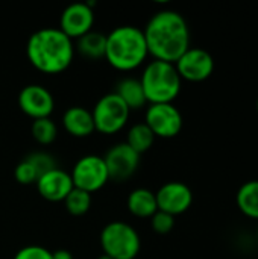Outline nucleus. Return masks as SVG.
I'll list each match as a JSON object with an SVG mask.
<instances>
[{"label": "nucleus", "instance_id": "obj_1", "mask_svg": "<svg viewBox=\"0 0 258 259\" xmlns=\"http://www.w3.org/2000/svg\"><path fill=\"white\" fill-rule=\"evenodd\" d=\"M148 52L157 61L175 64L190 49V29L186 18L172 9L151 17L143 29Z\"/></svg>", "mask_w": 258, "mask_h": 259}, {"label": "nucleus", "instance_id": "obj_2", "mask_svg": "<svg viewBox=\"0 0 258 259\" xmlns=\"http://www.w3.org/2000/svg\"><path fill=\"white\" fill-rule=\"evenodd\" d=\"M26 55L29 62L38 71L58 74L67 70L73 61V39H70L59 27H44L29 36Z\"/></svg>", "mask_w": 258, "mask_h": 259}, {"label": "nucleus", "instance_id": "obj_3", "mask_svg": "<svg viewBox=\"0 0 258 259\" xmlns=\"http://www.w3.org/2000/svg\"><path fill=\"white\" fill-rule=\"evenodd\" d=\"M148 44L141 29L123 24L106 35L105 59L120 71H131L140 67L148 58Z\"/></svg>", "mask_w": 258, "mask_h": 259}, {"label": "nucleus", "instance_id": "obj_4", "mask_svg": "<svg viewBox=\"0 0 258 259\" xmlns=\"http://www.w3.org/2000/svg\"><path fill=\"white\" fill-rule=\"evenodd\" d=\"M146 102L155 103H173L181 93L182 79L179 77L175 64L164 61H151L140 77Z\"/></svg>", "mask_w": 258, "mask_h": 259}, {"label": "nucleus", "instance_id": "obj_5", "mask_svg": "<svg viewBox=\"0 0 258 259\" xmlns=\"http://www.w3.org/2000/svg\"><path fill=\"white\" fill-rule=\"evenodd\" d=\"M103 255L113 259H135L141 241L137 231L125 222H111L100 232Z\"/></svg>", "mask_w": 258, "mask_h": 259}, {"label": "nucleus", "instance_id": "obj_6", "mask_svg": "<svg viewBox=\"0 0 258 259\" xmlns=\"http://www.w3.org/2000/svg\"><path fill=\"white\" fill-rule=\"evenodd\" d=\"M129 112V108L116 93L105 94L97 100L91 111L94 129L103 135L117 134L128 123Z\"/></svg>", "mask_w": 258, "mask_h": 259}, {"label": "nucleus", "instance_id": "obj_7", "mask_svg": "<svg viewBox=\"0 0 258 259\" xmlns=\"http://www.w3.org/2000/svg\"><path fill=\"white\" fill-rule=\"evenodd\" d=\"M75 188L87 193L99 191L109 181V175L103 158L97 155H85L76 161L70 173Z\"/></svg>", "mask_w": 258, "mask_h": 259}, {"label": "nucleus", "instance_id": "obj_8", "mask_svg": "<svg viewBox=\"0 0 258 259\" xmlns=\"http://www.w3.org/2000/svg\"><path fill=\"white\" fill-rule=\"evenodd\" d=\"M146 126L155 137L173 138L182 129V115L173 103H155L149 105L144 117Z\"/></svg>", "mask_w": 258, "mask_h": 259}, {"label": "nucleus", "instance_id": "obj_9", "mask_svg": "<svg viewBox=\"0 0 258 259\" xmlns=\"http://www.w3.org/2000/svg\"><path fill=\"white\" fill-rule=\"evenodd\" d=\"M175 68L181 79L189 82H202L214 71L213 56L199 47H190L176 62Z\"/></svg>", "mask_w": 258, "mask_h": 259}, {"label": "nucleus", "instance_id": "obj_10", "mask_svg": "<svg viewBox=\"0 0 258 259\" xmlns=\"http://www.w3.org/2000/svg\"><path fill=\"white\" fill-rule=\"evenodd\" d=\"M109 179L122 182L129 179L138 168L140 155L134 152L126 143H119L113 146L103 156Z\"/></svg>", "mask_w": 258, "mask_h": 259}, {"label": "nucleus", "instance_id": "obj_11", "mask_svg": "<svg viewBox=\"0 0 258 259\" xmlns=\"http://www.w3.org/2000/svg\"><path fill=\"white\" fill-rule=\"evenodd\" d=\"M158 211L167 212L170 215L184 214L193 203V193L184 184L178 181H172L160 187L155 193Z\"/></svg>", "mask_w": 258, "mask_h": 259}, {"label": "nucleus", "instance_id": "obj_12", "mask_svg": "<svg viewBox=\"0 0 258 259\" xmlns=\"http://www.w3.org/2000/svg\"><path fill=\"white\" fill-rule=\"evenodd\" d=\"M18 106L23 114L33 120L47 118L55 109L52 93L41 85H27L18 94Z\"/></svg>", "mask_w": 258, "mask_h": 259}, {"label": "nucleus", "instance_id": "obj_13", "mask_svg": "<svg viewBox=\"0 0 258 259\" xmlns=\"http://www.w3.org/2000/svg\"><path fill=\"white\" fill-rule=\"evenodd\" d=\"M94 24V12L85 3H71L68 5L59 20V29L70 38L78 39L82 35L88 33Z\"/></svg>", "mask_w": 258, "mask_h": 259}, {"label": "nucleus", "instance_id": "obj_14", "mask_svg": "<svg viewBox=\"0 0 258 259\" xmlns=\"http://www.w3.org/2000/svg\"><path fill=\"white\" fill-rule=\"evenodd\" d=\"M36 188L43 199L49 202H64V199L75 188V185L70 173L56 167L44 173L36 181Z\"/></svg>", "mask_w": 258, "mask_h": 259}, {"label": "nucleus", "instance_id": "obj_15", "mask_svg": "<svg viewBox=\"0 0 258 259\" xmlns=\"http://www.w3.org/2000/svg\"><path fill=\"white\" fill-rule=\"evenodd\" d=\"M62 124H64V129L71 137H76V138L90 137L96 131L91 111L82 106L68 108L62 115Z\"/></svg>", "mask_w": 258, "mask_h": 259}, {"label": "nucleus", "instance_id": "obj_16", "mask_svg": "<svg viewBox=\"0 0 258 259\" xmlns=\"http://www.w3.org/2000/svg\"><path fill=\"white\" fill-rule=\"evenodd\" d=\"M128 209L138 219H151L157 211V197L148 188H137L128 196Z\"/></svg>", "mask_w": 258, "mask_h": 259}, {"label": "nucleus", "instance_id": "obj_17", "mask_svg": "<svg viewBox=\"0 0 258 259\" xmlns=\"http://www.w3.org/2000/svg\"><path fill=\"white\" fill-rule=\"evenodd\" d=\"M114 93L125 102V105L129 108V111L141 109L148 103L140 79H134V77L122 79L117 83V88Z\"/></svg>", "mask_w": 258, "mask_h": 259}, {"label": "nucleus", "instance_id": "obj_18", "mask_svg": "<svg viewBox=\"0 0 258 259\" xmlns=\"http://www.w3.org/2000/svg\"><path fill=\"white\" fill-rule=\"evenodd\" d=\"M78 52L88 58V59H100L105 58V49H106V35L102 32L90 30L88 33L78 38L76 42Z\"/></svg>", "mask_w": 258, "mask_h": 259}, {"label": "nucleus", "instance_id": "obj_19", "mask_svg": "<svg viewBox=\"0 0 258 259\" xmlns=\"http://www.w3.org/2000/svg\"><path fill=\"white\" fill-rule=\"evenodd\" d=\"M236 202L243 215L258 220V181L245 182L237 191Z\"/></svg>", "mask_w": 258, "mask_h": 259}, {"label": "nucleus", "instance_id": "obj_20", "mask_svg": "<svg viewBox=\"0 0 258 259\" xmlns=\"http://www.w3.org/2000/svg\"><path fill=\"white\" fill-rule=\"evenodd\" d=\"M155 141V135L152 134V131L146 126V123H138L134 124L129 132H128V138H126V144L137 152L138 155L148 152L152 144Z\"/></svg>", "mask_w": 258, "mask_h": 259}, {"label": "nucleus", "instance_id": "obj_21", "mask_svg": "<svg viewBox=\"0 0 258 259\" xmlns=\"http://www.w3.org/2000/svg\"><path fill=\"white\" fill-rule=\"evenodd\" d=\"M64 205L65 209L71 214V215H84L88 212L90 206H91V194L87 191H82L79 188H73L68 196L64 199Z\"/></svg>", "mask_w": 258, "mask_h": 259}, {"label": "nucleus", "instance_id": "obj_22", "mask_svg": "<svg viewBox=\"0 0 258 259\" xmlns=\"http://www.w3.org/2000/svg\"><path fill=\"white\" fill-rule=\"evenodd\" d=\"M32 137L36 143L40 144H52L58 135V127L55 124V121L47 117V118H38L33 120L32 127H30Z\"/></svg>", "mask_w": 258, "mask_h": 259}, {"label": "nucleus", "instance_id": "obj_23", "mask_svg": "<svg viewBox=\"0 0 258 259\" xmlns=\"http://www.w3.org/2000/svg\"><path fill=\"white\" fill-rule=\"evenodd\" d=\"M14 176L17 179L18 184L21 185H30V184H36V181L40 179V173L35 168V165L24 158L21 162H18V165L14 170Z\"/></svg>", "mask_w": 258, "mask_h": 259}, {"label": "nucleus", "instance_id": "obj_24", "mask_svg": "<svg viewBox=\"0 0 258 259\" xmlns=\"http://www.w3.org/2000/svg\"><path fill=\"white\" fill-rule=\"evenodd\" d=\"M151 225H152V229L160 234V235H166L169 234L173 226H175V217L167 214V212H163V211H157L152 217H151Z\"/></svg>", "mask_w": 258, "mask_h": 259}, {"label": "nucleus", "instance_id": "obj_25", "mask_svg": "<svg viewBox=\"0 0 258 259\" xmlns=\"http://www.w3.org/2000/svg\"><path fill=\"white\" fill-rule=\"evenodd\" d=\"M27 159L35 165V168H36L38 173H40V178H41L44 173H47V171L56 168V162H55L53 156L49 155V153H46V152H35V153H30V155L27 156Z\"/></svg>", "mask_w": 258, "mask_h": 259}, {"label": "nucleus", "instance_id": "obj_26", "mask_svg": "<svg viewBox=\"0 0 258 259\" xmlns=\"http://www.w3.org/2000/svg\"><path fill=\"white\" fill-rule=\"evenodd\" d=\"M14 259H52V252H49L46 247L32 244L20 249Z\"/></svg>", "mask_w": 258, "mask_h": 259}, {"label": "nucleus", "instance_id": "obj_27", "mask_svg": "<svg viewBox=\"0 0 258 259\" xmlns=\"http://www.w3.org/2000/svg\"><path fill=\"white\" fill-rule=\"evenodd\" d=\"M52 259H73V255L68 250L59 249L56 252H52Z\"/></svg>", "mask_w": 258, "mask_h": 259}, {"label": "nucleus", "instance_id": "obj_28", "mask_svg": "<svg viewBox=\"0 0 258 259\" xmlns=\"http://www.w3.org/2000/svg\"><path fill=\"white\" fill-rule=\"evenodd\" d=\"M97 259H113V258H109V256H106V255H100Z\"/></svg>", "mask_w": 258, "mask_h": 259}, {"label": "nucleus", "instance_id": "obj_29", "mask_svg": "<svg viewBox=\"0 0 258 259\" xmlns=\"http://www.w3.org/2000/svg\"><path fill=\"white\" fill-rule=\"evenodd\" d=\"M257 111H258V99H257Z\"/></svg>", "mask_w": 258, "mask_h": 259}]
</instances>
